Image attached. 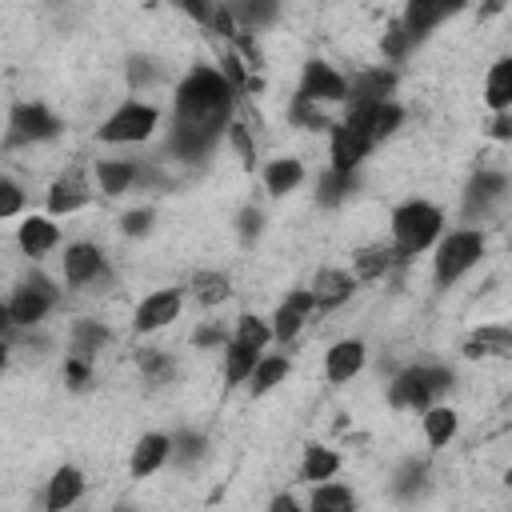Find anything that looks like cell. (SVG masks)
I'll return each mask as SVG.
<instances>
[{
  "label": "cell",
  "mask_w": 512,
  "mask_h": 512,
  "mask_svg": "<svg viewBox=\"0 0 512 512\" xmlns=\"http://www.w3.org/2000/svg\"><path fill=\"white\" fill-rule=\"evenodd\" d=\"M236 104V84L216 68H192L176 88V128L172 152L184 160H200L228 136Z\"/></svg>",
  "instance_id": "cell-1"
},
{
  "label": "cell",
  "mask_w": 512,
  "mask_h": 512,
  "mask_svg": "<svg viewBox=\"0 0 512 512\" xmlns=\"http://www.w3.org/2000/svg\"><path fill=\"white\" fill-rule=\"evenodd\" d=\"M440 228H444V216L436 204L428 200H408L392 212V248L400 260L408 256H420L424 248H432L440 240Z\"/></svg>",
  "instance_id": "cell-2"
},
{
  "label": "cell",
  "mask_w": 512,
  "mask_h": 512,
  "mask_svg": "<svg viewBox=\"0 0 512 512\" xmlns=\"http://www.w3.org/2000/svg\"><path fill=\"white\" fill-rule=\"evenodd\" d=\"M272 340V324L260 316H240L236 320V336L224 344V380L228 384H244L252 376V368L264 356V344Z\"/></svg>",
  "instance_id": "cell-3"
},
{
  "label": "cell",
  "mask_w": 512,
  "mask_h": 512,
  "mask_svg": "<svg viewBox=\"0 0 512 512\" xmlns=\"http://www.w3.org/2000/svg\"><path fill=\"white\" fill-rule=\"evenodd\" d=\"M484 256V236L476 228H456L448 236L436 240V260H432V276H436V288H448L456 284L468 268H476Z\"/></svg>",
  "instance_id": "cell-4"
},
{
  "label": "cell",
  "mask_w": 512,
  "mask_h": 512,
  "mask_svg": "<svg viewBox=\"0 0 512 512\" xmlns=\"http://www.w3.org/2000/svg\"><path fill=\"white\" fill-rule=\"evenodd\" d=\"M448 384H452V372L416 364V368H404V372L388 384V400H392L396 408H428Z\"/></svg>",
  "instance_id": "cell-5"
},
{
  "label": "cell",
  "mask_w": 512,
  "mask_h": 512,
  "mask_svg": "<svg viewBox=\"0 0 512 512\" xmlns=\"http://www.w3.org/2000/svg\"><path fill=\"white\" fill-rule=\"evenodd\" d=\"M56 300H60V292H56V284H52L48 276H28V280L12 292L8 308H4L8 336H12V328H32L36 320H44V312H48Z\"/></svg>",
  "instance_id": "cell-6"
},
{
  "label": "cell",
  "mask_w": 512,
  "mask_h": 512,
  "mask_svg": "<svg viewBox=\"0 0 512 512\" xmlns=\"http://www.w3.org/2000/svg\"><path fill=\"white\" fill-rule=\"evenodd\" d=\"M156 120L160 112L152 104H140V100H128L120 104L104 124H100V140L104 144H140L156 132Z\"/></svg>",
  "instance_id": "cell-7"
},
{
  "label": "cell",
  "mask_w": 512,
  "mask_h": 512,
  "mask_svg": "<svg viewBox=\"0 0 512 512\" xmlns=\"http://www.w3.org/2000/svg\"><path fill=\"white\" fill-rule=\"evenodd\" d=\"M56 132H60V120H56L44 104L28 100V104H16V108H12L8 144H40V140H52Z\"/></svg>",
  "instance_id": "cell-8"
},
{
  "label": "cell",
  "mask_w": 512,
  "mask_h": 512,
  "mask_svg": "<svg viewBox=\"0 0 512 512\" xmlns=\"http://www.w3.org/2000/svg\"><path fill=\"white\" fill-rule=\"evenodd\" d=\"M300 96L304 100H316V104H336V100H348V80L332 64L308 60L304 64V76H300Z\"/></svg>",
  "instance_id": "cell-9"
},
{
  "label": "cell",
  "mask_w": 512,
  "mask_h": 512,
  "mask_svg": "<svg viewBox=\"0 0 512 512\" xmlns=\"http://www.w3.org/2000/svg\"><path fill=\"white\" fill-rule=\"evenodd\" d=\"M104 276H108V268H104V252H100L96 244L76 240V244L64 248V284L88 288V284H96V280H104Z\"/></svg>",
  "instance_id": "cell-10"
},
{
  "label": "cell",
  "mask_w": 512,
  "mask_h": 512,
  "mask_svg": "<svg viewBox=\"0 0 512 512\" xmlns=\"http://www.w3.org/2000/svg\"><path fill=\"white\" fill-rule=\"evenodd\" d=\"M460 8H464V0H404V20L400 24L412 40H424L436 24H444Z\"/></svg>",
  "instance_id": "cell-11"
},
{
  "label": "cell",
  "mask_w": 512,
  "mask_h": 512,
  "mask_svg": "<svg viewBox=\"0 0 512 512\" xmlns=\"http://www.w3.org/2000/svg\"><path fill=\"white\" fill-rule=\"evenodd\" d=\"M180 304H184V296L176 288H160V292L144 296L136 304V332H160V328H168L180 316Z\"/></svg>",
  "instance_id": "cell-12"
},
{
  "label": "cell",
  "mask_w": 512,
  "mask_h": 512,
  "mask_svg": "<svg viewBox=\"0 0 512 512\" xmlns=\"http://www.w3.org/2000/svg\"><path fill=\"white\" fill-rule=\"evenodd\" d=\"M316 312V300H312V288H300V292H288V300L276 308V316H272V336L276 340H292L304 324H308V316Z\"/></svg>",
  "instance_id": "cell-13"
},
{
  "label": "cell",
  "mask_w": 512,
  "mask_h": 512,
  "mask_svg": "<svg viewBox=\"0 0 512 512\" xmlns=\"http://www.w3.org/2000/svg\"><path fill=\"white\" fill-rule=\"evenodd\" d=\"M168 460H172V436L148 432V436L136 440L132 460H128V472H132V476H152V472H160Z\"/></svg>",
  "instance_id": "cell-14"
},
{
  "label": "cell",
  "mask_w": 512,
  "mask_h": 512,
  "mask_svg": "<svg viewBox=\"0 0 512 512\" xmlns=\"http://www.w3.org/2000/svg\"><path fill=\"white\" fill-rule=\"evenodd\" d=\"M88 200H92L88 180H84L80 172H64V176L52 184V192H48V212H52V216H72V212H80Z\"/></svg>",
  "instance_id": "cell-15"
},
{
  "label": "cell",
  "mask_w": 512,
  "mask_h": 512,
  "mask_svg": "<svg viewBox=\"0 0 512 512\" xmlns=\"http://www.w3.org/2000/svg\"><path fill=\"white\" fill-rule=\"evenodd\" d=\"M504 192H508V180L500 172H476L468 180V192H464V212L468 216H488V208L496 200H504Z\"/></svg>",
  "instance_id": "cell-16"
},
{
  "label": "cell",
  "mask_w": 512,
  "mask_h": 512,
  "mask_svg": "<svg viewBox=\"0 0 512 512\" xmlns=\"http://www.w3.org/2000/svg\"><path fill=\"white\" fill-rule=\"evenodd\" d=\"M352 288H356V280H352L348 272H340V268H320V272L312 276V300H316L320 312L344 304V300L352 296Z\"/></svg>",
  "instance_id": "cell-17"
},
{
  "label": "cell",
  "mask_w": 512,
  "mask_h": 512,
  "mask_svg": "<svg viewBox=\"0 0 512 512\" xmlns=\"http://www.w3.org/2000/svg\"><path fill=\"white\" fill-rule=\"evenodd\" d=\"M360 368H364V344H360V340H336V344L328 348V356H324V376H328L332 384L352 380Z\"/></svg>",
  "instance_id": "cell-18"
},
{
  "label": "cell",
  "mask_w": 512,
  "mask_h": 512,
  "mask_svg": "<svg viewBox=\"0 0 512 512\" xmlns=\"http://www.w3.org/2000/svg\"><path fill=\"white\" fill-rule=\"evenodd\" d=\"M80 496H84V476H80V468L64 464V468H56L52 480H48L44 508H48V512H64V508H72Z\"/></svg>",
  "instance_id": "cell-19"
},
{
  "label": "cell",
  "mask_w": 512,
  "mask_h": 512,
  "mask_svg": "<svg viewBox=\"0 0 512 512\" xmlns=\"http://www.w3.org/2000/svg\"><path fill=\"white\" fill-rule=\"evenodd\" d=\"M464 356L480 360V356H496V360H512V328H476L468 340H464Z\"/></svg>",
  "instance_id": "cell-20"
},
{
  "label": "cell",
  "mask_w": 512,
  "mask_h": 512,
  "mask_svg": "<svg viewBox=\"0 0 512 512\" xmlns=\"http://www.w3.org/2000/svg\"><path fill=\"white\" fill-rule=\"evenodd\" d=\"M16 244L24 248V256H44L48 248L60 244V228L52 224V216H28L16 232Z\"/></svg>",
  "instance_id": "cell-21"
},
{
  "label": "cell",
  "mask_w": 512,
  "mask_h": 512,
  "mask_svg": "<svg viewBox=\"0 0 512 512\" xmlns=\"http://www.w3.org/2000/svg\"><path fill=\"white\" fill-rule=\"evenodd\" d=\"M484 104H488L492 112H512V56H500V60L488 68Z\"/></svg>",
  "instance_id": "cell-22"
},
{
  "label": "cell",
  "mask_w": 512,
  "mask_h": 512,
  "mask_svg": "<svg viewBox=\"0 0 512 512\" xmlns=\"http://www.w3.org/2000/svg\"><path fill=\"white\" fill-rule=\"evenodd\" d=\"M136 176H140V164L136 160H100L96 164L100 192H108V196H120V192L136 188Z\"/></svg>",
  "instance_id": "cell-23"
},
{
  "label": "cell",
  "mask_w": 512,
  "mask_h": 512,
  "mask_svg": "<svg viewBox=\"0 0 512 512\" xmlns=\"http://www.w3.org/2000/svg\"><path fill=\"white\" fill-rule=\"evenodd\" d=\"M392 88H396V76H392L388 68H368V72H360V76L352 80L348 100H388Z\"/></svg>",
  "instance_id": "cell-24"
},
{
  "label": "cell",
  "mask_w": 512,
  "mask_h": 512,
  "mask_svg": "<svg viewBox=\"0 0 512 512\" xmlns=\"http://www.w3.org/2000/svg\"><path fill=\"white\" fill-rule=\"evenodd\" d=\"M300 180H304V164L292 160V156H280V160H272V164L264 168V188H268L272 196H288Z\"/></svg>",
  "instance_id": "cell-25"
},
{
  "label": "cell",
  "mask_w": 512,
  "mask_h": 512,
  "mask_svg": "<svg viewBox=\"0 0 512 512\" xmlns=\"http://www.w3.org/2000/svg\"><path fill=\"white\" fill-rule=\"evenodd\" d=\"M340 472V456L332 448H320V444H308L304 448V464H300V476L308 484H320V480H332Z\"/></svg>",
  "instance_id": "cell-26"
},
{
  "label": "cell",
  "mask_w": 512,
  "mask_h": 512,
  "mask_svg": "<svg viewBox=\"0 0 512 512\" xmlns=\"http://www.w3.org/2000/svg\"><path fill=\"white\" fill-rule=\"evenodd\" d=\"M228 8L244 28H268L280 16V0H228Z\"/></svg>",
  "instance_id": "cell-27"
},
{
  "label": "cell",
  "mask_w": 512,
  "mask_h": 512,
  "mask_svg": "<svg viewBox=\"0 0 512 512\" xmlns=\"http://www.w3.org/2000/svg\"><path fill=\"white\" fill-rule=\"evenodd\" d=\"M392 260H400V256H396V248L368 244V248H360V252L352 256V268H356V276H360V280H376V276H384V272L392 268Z\"/></svg>",
  "instance_id": "cell-28"
},
{
  "label": "cell",
  "mask_w": 512,
  "mask_h": 512,
  "mask_svg": "<svg viewBox=\"0 0 512 512\" xmlns=\"http://www.w3.org/2000/svg\"><path fill=\"white\" fill-rule=\"evenodd\" d=\"M456 424H460V420H456L452 408H444V404H436V408L428 404V408H424V436H428L432 448H444V444L456 436Z\"/></svg>",
  "instance_id": "cell-29"
},
{
  "label": "cell",
  "mask_w": 512,
  "mask_h": 512,
  "mask_svg": "<svg viewBox=\"0 0 512 512\" xmlns=\"http://www.w3.org/2000/svg\"><path fill=\"white\" fill-rule=\"evenodd\" d=\"M104 344H108V328H104V324H96V320H76V328H72V356L92 360Z\"/></svg>",
  "instance_id": "cell-30"
},
{
  "label": "cell",
  "mask_w": 512,
  "mask_h": 512,
  "mask_svg": "<svg viewBox=\"0 0 512 512\" xmlns=\"http://www.w3.org/2000/svg\"><path fill=\"white\" fill-rule=\"evenodd\" d=\"M284 376H288V356H260V364H256L252 376H248V380H252L248 388H252L256 396H264V392H272Z\"/></svg>",
  "instance_id": "cell-31"
},
{
  "label": "cell",
  "mask_w": 512,
  "mask_h": 512,
  "mask_svg": "<svg viewBox=\"0 0 512 512\" xmlns=\"http://www.w3.org/2000/svg\"><path fill=\"white\" fill-rule=\"evenodd\" d=\"M188 288H192V296H196L200 304H224L228 292H232V284H228L224 272H196Z\"/></svg>",
  "instance_id": "cell-32"
},
{
  "label": "cell",
  "mask_w": 512,
  "mask_h": 512,
  "mask_svg": "<svg viewBox=\"0 0 512 512\" xmlns=\"http://www.w3.org/2000/svg\"><path fill=\"white\" fill-rule=\"evenodd\" d=\"M308 504H312L316 512H348V508L356 504V496H352L344 484H320Z\"/></svg>",
  "instance_id": "cell-33"
},
{
  "label": "cell",
  "mask_w": 512,
  "mask_h": 512,
  "mask_svg": "<svg viewBox=\"0 0 512 512\" xmlns=\"http://www.w3.org/2000/svg\"><path fill=\"white\" fill-rule=\"evenodd\" d=\"M348 192H356V172H336V168H328L324 180H320V200H324V204H340Z\"/></svg>",
  "instance_id": "cell-34"
},
{
  "label": "cell",
  "mask_w": 512,
  "mask_h": 512,
  "mask_svg": "<svg viewBox=\"0 0 512 512\" xmlns=\"http://www.w3.org/2000/svg\"><path fill=\"white\" fill-rule=\"evenodd\" d=\"M140 368H144V376L156 380V384L172 380V372H176L172 356H168V352H156V348H144V352H140Z\"/></svg>",
  "instance_id": "cell-35"
},
{
  "label": "cell",
  "mask_w": 512,
  "mask_h": 512,
  "mask_svg": "<svg viewBox=\"0 0 512 512\" xmlns=\"http://www.w3.org/2000/svg\"><path fill=\"white\" fill-rule=\"evenodd\" d=\"M400 104H392V100H384L380 108H376V120H372V132H376V144L384 140V136H392L396 132V124H400Z\"/></svg>",
  "instance_id": "cell-36"
},
{
  "label": "cell",
  "mask_w": 512,
  "mask_h": 512,
  "mask_svg": "<svg viewBox=\"0 0 512 512\" xmlns=\"http://www.w3.org/2000/svg\"><path fill=\"white\" fill-rule=\"evenodd\" d=\"M292 116H296V124H304V128H328V120H324V112H320V104H316V100L296 96Z\"/></svg>",
  "instance_id": "cell-37"
},
{
  "label": "cell",
  "mask_w": 512,
  "mask_h": 512,
  "mask_svg": "<svg viewBox=\"0 0 512 512\" xmlns=\"http://www.w3.org/2000/svg\"><path fill=\"white\" fill-rule=\"evenodd\" d=\"M172 456L176 460H196V456H204V436L200 432H180L176 440H172Z\"/></svg>",
  "instance_id": "cell-38"
},
{
  "label": "cell",
  "mask_w": 512,
  "mask_h": 512,
  "mask_svg": "<svg viewBox=\"0 0 512 512\" xmlns=\"http://www.w3.org/2000/svg\"><path fill=\"white\" fill-rule=\"evenodd\" d=\"M20 204H24L20 184H16V180H0V216H4V220H12V216L20 212Z\"/></svg>",
  "instance_id": "cell-39"
},
{
  "label": "cell",
  "mask_w": 512,
  "mask_h": 512,
  "mask_svg": "<svg viewBox=\"0 0 512 512\" xmlns=\"http://www.w3.org/2000/svg\"><path fill=\"white\" fill-rule=\"evenodd\" d=\"M408 44H412V36L404 32V24H392V28L384 32V56H388V60H400V56L408 52Z\"/></svg>",
  "instance_id": "cell-40"
},
{
  "label": "cell",
  "mask_w": 512,
  "mask_h": 512,
  "mask_svg": "<svg viewBox=\"0 0 512 512\" xmlns=\"http://www.w3.org/2000/svg\"><path fill=\"white\" fill-rule=\"evenodd\" d=\"M156 76H160V68H156L148 56H132V60H128V84L140 88V84H152Z\"/></svg>",
  "instance_id": "cell-41"
},
{
  "label": "cell",
  "mask_w": 512,
  "mask_h": 512,
  "mask_svg": "<svg viewBox=\"0 0 512 512\" xmlns=\"http://www.w3.org/2000/svg\"><path fill=\"white\" fill-rule=\"evenodd\" d=\"M228 140L236 144V152H240V156H244V164L252 168V164H256V148H252L248 128H244V124H228Z\"/></svg>",
  "instance_id": "cell-42"
},
{
  "label": "cell",
  "mask_w": 512,
  "mask_h": 512,
  "mask_svg": "<svg viewBox=\"0 0 512 512\" xmlns=\"http://www.w3.org/2000/svg\"><path fill=\"white\" fill-rule=\"evenodd\" d=\"M120 228H124V236H144V232L152 228V208H136V212H124Z\"/></svg>",
  "instance_id": "cell-43"
},
{
  "label": "cell",
  "mask_w": 512,
  "mask_h": 512,
  "mask_svg": "<svg viewBox=\"0 0 512 512\" xmlns=\"http://www.w3.org/2000/svg\"><path fill=\"white\" fill-rule=\"evenodd\" d=\"M420 480H424V464L408 460V464H404V472H400V484H396V492H400V496H412V488L420 492Z\"/></svg>",
  "instance_id": "cell-44"
},
{
  "label": "cell",
  "mask_w": 512,
  "mask_h": 512,
  "mask_svg": "<svg viewBox=\"0 0 512 512\" xmlns=\"http://www.w3.org/2000/svg\"><path fill=\"white\" fill-rule=\"evenodd\" d=\"M260 228H264V216H260V208H252V204H248V208L240 212V236L252 244V240L260 236Z\"/></svg>",
  "instance_id": "cell-45"
},
{
  "label": "cell",
  "mask_w": 512,
  "mask_h": 512,
  "mask_svg": "<svg viewBox=\"0 0 512 512\" xmlns=\"http://www.w3.org/2000/svg\"><path fill=\"white\" fill-rule=\"evenodd\" d=\"M64 372H68V384H72V388H84V384H88V376H92V368H88V360H84V356H72V360L64 364Z\"/></svg>",
  "instance_id": "cell-46"
},
{
  "label": "cell",
  "mask_w": 512,
  "mask_h": 512,
  "mask_svg": "<svg viewBox=\"0 0 512 512\" xmlns=\"http://www.w3.org/2000/svg\"><path fill=\"white\" fill-rule=\"evenodd\" d=\"M180 8H184L192 20H200V24H212V16H216L208 0H180Z\"/></svg>",
  "instance_id": "cell-47"
},
{
  "label": "cell",
  "mask_w": 512,
  "mask_h": 512,
  "mask_svg": "<svg viewBox=\"0 0 512 512\" xmlns=\"http://www.w3.org/2000/svg\"><path fill=\"white\" fill-rule=\"evenodd\" d=\"M192 344H200V348H212V344H224V328H216V324H204V328H196V336H192Z\"/></svg>",
  "instance_id": "cell-48"
},
{
  "label": "cell",
  "mask_w": 512,
  "mask_h": 512,
  "mask_svg": "<svg viewBox=\"0 0 512 512\" xmlns=\"http://www.w3.org/2000/svg\"><path fill=\"white\" fill-rule=\"evenodd\" d=\"M492 136H496V140H512V116H508V112H496V120H492Z\"/></svg>",
  "instance_id": "cell-49"
},
{
  "label": "cell",
  "mask_w": 512,
  "mask_h": 512,
  "mask_svg": "<svg viewBox=\"0 0 512 512\" xmlns=\"http://www.w3.org/2000/svg\"><path fill=\"white\" fill-rule=\"evenodd\" d=\"M272 508H288V512H292V508H296V500H292V496H276V500H272Z\"/></svg>",
  "instance_id": "cell-50"
},
{
  "label": "cell",
  "mask_w": 512,
  "mask_h": 512,
  "mask_svg": "<svg viewBox=\"0 0 512 512\" xmlns=\"http://www.w3.org/2000/svg\"><path fill=\"white\" fill-rule=\"evenodd\" d=\"M500 4H504V0H488V4H484V16H492V12H500Z\"/></svg>",
  "instance_id": "cell-51"
},
{
  "label": "cell",
  "mask_w": 512,
  "mask_h": 512,
  "mask_svg": "<svg viewBox=\"0 0 512 512\" xmlns=\"http://www.w3.org/2000/svg\"><path fill=\"white\" fill-rule=\"evenodd\" d=\"M504 480H508V484H512V468H508V472H504Z\"/></svg>",
  "instance_id": "cell-52"
}]
</instances>
